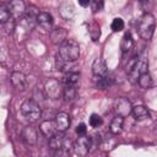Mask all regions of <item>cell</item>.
<instances>
[{
    "mask_svg": "<svg viewBox=\"0 0 157 157\" xmlns=\"http://www.w3.org/2000/svg\"><path fill=\"white\" fill-rule=\"evenodd\" d=\"M58 58H60L64 61L67 63H75L80 58V45L74 39H66L59 45V50L56 54Z\"/></svg>",
    "mask_w": 157,
    "mask_h": 157,
    "instance_id": "obj_1",
    "label": "cell"
},
{
    "mask_svg": "<svg viewBox=\"0 0 157 157\" xmlns=\"http://www.w3.org/2000/svg\"><path fill=\"white\" fill-rule=\"evenodd\" d=\"M155 28H156V20L155 16L150 12H145L137 22V32L139 36L144 39V40H150L155 33Z\"/></svg>",
    "mask_w": 157,
    "mask_h": 157,
    "instance_id": "obj_2",
    "label": "cell"
},
{
    "mask_svg": "<svg viewBox=\"0 0 157 157\" xmlns=\"http://www.w3.org/2000/svg\"><path fill=\"white\" fill-rule=\"evenodd\" d=\"M147 67H148V64H147L145 58L135 56L126 65V75H128L129 80L132 83H137V80H139L140 75L146 72Z\"/></svg>",
    "mask_w": 157,
    "mask_h": 157,
    "instance_id": "obj_3",
    "label": "cell"
},
{
    "mask_svg": "<svg viewBox=\"0 0 157 157\" xmlns=\"http://www.w3.org/2000/svg\"><path fill=\"white\" fill-rule=\"evenodd\" d=\"M20 110L25 120H27L28 123H36L42 117V109L39 104L33 99H26L21 104Z\"/></svg>",
    "mask_w": 157,
    "mask_h": 157,
    "instance_id": "obj_4",
    "label": "cell"
},
{
    "mask_svg": "<svg viewBox=\"0 0 157 157\" xmlns=\"http://www.w3.org/2000/svg\"><path fill=\"white\" fill-rule=\"evenodd\" d=\"M49 147L54 151H67L71 147V142L63 132H56L49 139Z\"/></svg>",
    "mask_w": 157,
    "mask_h": 157,
    "instance_id": "obj_5",
    "label": "cell"
},
{
    "mask_svg": "<svg viewBox=\"0 0 157 157\" xmlns=\"http://www.w3.org/2000/svg\"><path fill=\"white\" fill-rule=\"evenodd\" d=\"M63 90L56 78H48L44 82V93L50 99H58L61 94Z\"/></svg>",
    "mask_w": 157,
    "mask_h": 157,
    "instance_id": "obj_6",
    "label": "cell"
},
{
    "mask_svg": "<svg viewBox=\"0 0 157 157\" xmlns=\"http://www.w3.org/2000/svg\"><path fill=\"white\" fill-rule=\"evenodd\" d=\"M114 110L117 113V115H120L123 118L128 117L131 114L132 112V104L131 102L125 98V97H120L114 102Z\"/></svg>",
    "mask_w": 157,
    "mask_h": 157,
    "instance_id": "obj_7",
    "label": "cell"
},
{
    "mask_svg": "<svg viewBox=\"0 0 157 157\" xmlns=\"http://www.w3.org/2000/svg\"><path fill=\"white\" fill-rule=\"evenodd\" d=\"M74 152L78 156H86L91 150V139L87 135L78 136V139L74 144Z\"/></svg>",
    "mask_w": 157,
    "mask_h": 157,
    "instance_id": "obj_8",
    "label": "cell"
},
{
    "mask_svg": "<svg viewBox=\"0 0 157 157\" xmlns=\"http://www.w3.org/2000/svg\"><path fill=\"white\" fill-rule=\"evenodd\" d=\"M7 7L11 12V16L12 18L15 20H18L21 17L25 16L26 13V4L23 0H10L9 4H7Z\"/></svg>",
    "mask_w": 157,
    "mask_h": 157,
    "instance_id": "obj_9",
    "label": "cell"
},
{
    "mask_svg": "<svg viewBox=\"0 0 157 157\" xmlns=\"http://www.w3.org/2000/svg\"><path fill=\"white\" fill-rule=\"evenodd\" d=\"M10 81L17 91H25L27 88V85H28L26 75L21 71H13L10 76Z\"/></svg>",
    "mask_w": 157,
    "mask_h": 157,
    "instance_id": "obj_10",
    "label": "cell"
},
{
    "mask_svg": "<svg viewBox=\"0 0 157 157\" xmlns=\"http://www.w3.org/2000/svg\"><path fill=\"white\" fill-rule=\"evenodd\" d=\"M21 136H22V140L29 146H34L38 141V132H37L36 128L32 125L25 126L21 131Z\"/></svg>",
    "mask_w": 157,
    "mask_h": 157,
    "instance_id": "obj_11",
    "label": "cell"
},
{
    "mask_svg": "<svg viewBox=\"0 0 157 157\" xmlns=\"http://www.w3.org/2000/svg\"><path fill=\"white\" fill-rule=\"evenodd\" d=\"M55 125L59 132H65L70 128V117L65 112H60L55 115Z\"/></svg>",
    "mask_w": 157,
    "mask_h": 157,
    "instance_id": "obj_12",
    "label": "cell"
},
{
    "mask_svg": "<svg viewBox=\"0 0 157 157\" xmlns=\"http://www.w3.org/2000/svg\"><path fill=\"white\" fill-rule=\"evenodd\" d=\"M37 25L47 32L52 31V28H53V17H52V15L48 13V12H44V11L39 12L38 16H37Z\"/></svg>",
    "mask_w": 157,
    "mask_h": 157,
    "instance_id": "obj_13",
    "label": "cell"
},
{
    "mask_svg": "<svg viewBox=\"0 0 157 157\" xmlns=\"http://www.w3.org/2000/svg\"><path fill=\"white\" fill-rule=\"evenodd\" d=\"M92 72H93L94 77H103V76L108 75V67L102 58L94 59V61L92 64Z\"/></svg>",
    "mask_w": 157,
    "mask_h": 157,
    "instance_id": "obj_14",
    "label": "cell"
},
{
    "mask_svg": "<svg viewBox=\"0 0 157 157\" xmlns=\"http://www.w3.org/2000/svg\"><path fill=\"white\" fill-rule=\"evenodd\" d=\"M39 130L48 139H50L56 132H59L58 129H56V125H55V120H44V121H42L40 125H39Z\"/></svg>",
    "mask_w": 157,
    "mask_h": 157,
    "instance_id": "obj_15",
    "label": "cell"
},
{
    "mask_svg": "<svg viewBox=\"0 0 157 157\" xmlns=\"http://www.w3.org/2000/svg\"><path fill=\"white\" fill-rule=\"evenodd\" d=\"M66 36H67V32L61 27H56L50 31V39L54 44L60 45L64 40H66Z\"/></svg>",
    "mask_w": 157,
    "mask_h": 157,
    "instance_id": "obj_16",
    "label": "cell"
},
{
    "mask_svg": "<svg viewBox=\"0 0 157 157\" xmlns=\"http://www.w3.org/2000/svg\"><path fill=\"white\" fill-rule=\"evenodd\" d=\"M131 114L135 118V120H137V121H141V120H145V119L150 118V112L145 105H135V107H132Z\"/></svg>",
    "mask_w": 157,
    "mask_h": 157,
    "instance_id": "obj_17",
    "label": "cell"
},
{
    "mask_svg": "<svg viewBox=\"0 0 157 157\" xmlns=\"http://www.w3.org/2000/svg\"><path fill=\"white\" fill-rule=\"evenodd\" d=\"M134 47V39L131 37V33L130 32H125L124 36L121 37V40H120V49H121V53H128Z\"/></svg>",
    "mask_w": 157,
    "mask_h": 157,
    "instance_id": "obj_18",
    "label": "cell"
},
{
    "mask_svg": "<svg viewBox=\"0 0 157 157\" xmlns=\"http://www.w3.org/2000/svg\"><path fill=\"white\" fill-rule=\"evenodd\" d=\"M123 125H124V118L120 115H117L109 125V131L114 135H118L123 131Z\"/></svg>",
    "mask_w": 157,
    "mask_h": 157,
    "instance_id": "obj_19",
    "label": "cell"
},
{
    "mask_svg": "<svg viewBox=\"0 0 157 157\" xmlns=\"http://www.w3.org/2000/svg\"><path fill=\"white\" fill-rule=\"evenodd\" d=\"M59 11H60V15H61L65 20H70V18H72V16L75 15V7H74V5L70 4V2H63V4L60 5Z\"/></svg>",
    "mask_w": 157,
    "mask_h": 157,
    "instance_id": "obj_20",
    "label": "cell"
},
{
    "mask_svg": "<svg viewBox=\"0 0 157 157\" xmlns=\"http://www.w3.org/2000/svg\"><path fill=\"white\" fill-rule=\"evenodd\" d=\"M80 81V74L77 71H69L65 72L64 77H63V82L65 85H72V86H77Z\"/></svg>",
    "mask_w": 157,
    "mask_h": 157,
    "instance_id": "obj_21",
    "label": "cell"
},
{
    "mask_svg": "<svg viewBox=\"0 0 157 157\" xmlns=\"http://www.w3.org/2000/svg\"><path fill=\"white\" fill-rule=\"evenodd\" d=\"M137 83H139V86H140L141 88H144V90L151 88V87L153 86V81H152V77H151V75L148 74V71H146V72H144V74L140 75L139 80H137Z\"/></svg>",
    "mask_w": 157,
    "mask_h": 157,
    "instance_id": "obj_22",
    "label": "cell"
},
{
    "mask_svg": "<svg viewBox=\"0 0 157 157\" xmlns=\"http://www.w3.org/2000/svg\"><path fill=\"white\" fill-rule=\"evenodd\" d=\"M88 34H90V37H91V39H92L93 42L99 40V37H101V28H99V25L96 23V22L90 23V26H88Z\"/></svg>",
    "mask_w": 157,
    "mask_h": 157,
    "instance_id": "obj_23",
    "label": "cell"
},
{
    "mask_svg": "<svg viewBox=\"0 0 157 157\" xmlns=\"http://www.w3.org/2000/svg\"><path fill=\"white\" fill-rule=\"evenodd\" d=\"M63 94L65 101H72L76 97V86L72 85H65L63 90Z\"/></svg>",
    "mask_w": 157,
    "mask_h": 157,
    "instance_id": "obj_24",
    "label": "cell"
},
{
    "mask_svg": "<svg viewBox=\"0 0 157 157\" xmlns=\"http://www.w3.org/2000/svg\"><path fill=\"white\" fill-rule=\"evenodd\" d=\"M12 18V16H11V12H10V10H9V7H7V5H1L0 6V22L1 23H6L7 21H10Z\"/></svg>",
    "mask_w": 157,
    "mask_h": 157,
    "instance_id": "obj_25",
    "label": "cell"
},
{
    "mask_svg": "<svg viewBox=\"0 0 157 157\" xmlns=\"http://www.w3.org/2000/svg\"><path fill=\"white\" fill-rule=\"evenodd\" d=\"M124 26H125L124 20L120 18V17H115V18L112 21V25H110V27H112V29H113L114 32H120L121 29H124Z\"/></svg>",
    "mask_w": 157,
    "mask_h": 157,
    "instance_id": "obj_26",
    "label": "cell"
},
{
    "mask_svg": "<svg viewBox=\"0 0 157 157\" xmlns=\"http://www.w3.org/2000/svg\"><path fill=\"white\" fill-rule=\"evenodd\" d=\"M102 124H103V119L101 118V115H98L96 113L91 114V117H90V125L92 128H99Z\"/></svg>",
    "mask_w": 157,
    "mask_h": 157,
    "instance_id": "obj_27",
    "label": "cell"
},
{
    "mask_svg": "<svg viewBox=\"0 0 157 157\" xmlns=\"http://www.w3.org/2000/svg\"><path fill=\"white\" fill-rule=\"evenodd\" d=\"M103 5H104V0H93L92 1V10H93V12L101 11L103 9Z\"/></svg>",
    "mask_w": 157,
    "mask_h": 157,
    "instance_id": "obj_28",
    "label": "cell"
},
{
    "mask_svg": "<svg viewBox=\"0 0 157 157\" xmlns=\"http://www.w3.org/2000/svg\"><path fill=\"white\" fill-rule=\"evenodd\" d=\"M76 134H77L78 136L87 135V126H86V124H83V123L78 124V125L76 126Z\"/></svg>",
    "mask_w": 157,
    "mask_h": 157,
    "instance_id": "obj_29",
    "label": "cell"
},
{
    "mask_svg": "<svg viewBox=\"0 0 157 157\" xmlns=\"http://www.w3.org/2000/svg\"><path fill=\"white\" fill-rule=\"evenodd\" d=\"M90 139H91V146H92V148L97 147L98 144H99V141H101V136H99V134H94V135L90 136Z\"/></svg>",
    "mask_w": 157,
    "mask_h": 157,
    "instance_id": "obj_30",
    "label": "cell"
},
{
    "mask_svg": "<svg viewBox=\"0 0 157 157\" xmlns=\"http://www.w3.org/2000/svg\"><path fill=\"white\" fill-rule=\"evenodd\" d=\"M77 1H78V5H80V6H82V7L88 6V5H90V2H91V0H77Z\"/></svg>",
    "mask_w": 157,
    "mask_h": 157,
    "instance_id": "obj_31",
    "label": "cell"
}]
</instances>
